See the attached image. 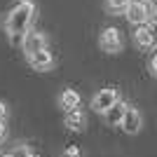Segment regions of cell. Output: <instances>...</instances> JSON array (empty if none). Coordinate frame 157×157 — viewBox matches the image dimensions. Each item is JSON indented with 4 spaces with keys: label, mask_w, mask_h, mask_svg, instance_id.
<instances>
[{
    "label": "cell",
    "mask_w": 157,
    "mask_h": 157,
    "mask_svg": "<svg viewBox=\"0 0 157 157\" xmlns=\"http://www.w3.org/2000/svg\"><path fill=\"white\" fill-rule=\"evenodd\" d=\"M33 17H35V5L31 0H21L10 10L7 14V21H5V31L10 33L12 42H21L24 45V38L28 33V26H31Z\"/></svg>",
    "instance_id": "cell-1"
},
{
    "label": "cell",
    "mask_w": 157,
    "mask_h": 157,
    "mask_svg": "<svg viewBox=\"0 0 157 157\" xmlns=\"http://www.w3.org/2000/svg\"><path fill=\"white\" fill-rule=\"evenodd\" d=\"M120 101V94L117 89H113V87H108V89H101V92L96 94V96L92 98V108L96 113H108L113 108V105Z\"/></svg>",
    "instance_id": "cell-2"
},
{
    "label": "cell",
    "mask_w": 157,
    "mask_h": 157,
    "mask_svg": "<svg viewBox=\"0 0 157 157\" xmlns=\"http://www.w3.org/2000/svg\"><path fill=\"white\" fill-rule=\"evenodd\" d=\"M120 47H122V35L115 26H108L101 31V49L108 54H115L120 52Z\"/></svg>",
    "instance_id": "cell-3"
},
{
    "label": "cell",
    "mask_w": 157,
    "mask_h": 157,
    "mask_svg": "<svg viewBox=\"0 0 157 157\" xmlns=\"http://www.w3.org/2000/svg\"><path fill=\"white\" fill-rule=\"evenodd\" d=\"M152 17L150 5H141V2H131V7L127 10V19L134 24V26H145Z\"/></svg>",
    "instance_id": "cell-4"
},
{
    "label": "cell",
    "mask_w": 157,
    "mask_h": 157,
    "mask_svg": "<svg viewBox=\"0 0 157 157\" xmlns=\"http://www.w3.org/2000/svg\"><path fill=\"white\" fill-rule=\"evenodd\" d=\"M40 49H47V35L40 33V31L26 33V38H24V52L31 56V54L40 52Z\"/></svg>",
    "instance_id": "cell-5"
},
{
    "label": "cell",
    "mask_w": 157,
    "mask_h": 157,
    "mask_svg": "<svg viewBox=\"0 0 157 157\" xmlns=\"http://www.w3.org/2000/svg\"><path fill=\"white\" fill-rule=\"evenodd\" d=\"M28 63H31L35 71H49L54 66V56H52L49 49H40V52H35V54L28 56Z\"/></svg>",
    "instance_id": "cell-6"
},
{
    "label": "cell",
    "mask_w": 157,
    "mask_h": 157,
    "mask_svg": "<svg viewBox=\"0 0 157 157\" xmlns=\"http://www.w3.org/2000/svg\"><path fill=\"white\" fill-rule=\"evenodd\" d=\"M127 110H129V105L124 103V101H117V103L113 105L108 113H103V117H105V124H110V127H117L122 124V120H124Z\"/></svg>",
    "instance_id": "cell-7"
},
{
    "label": "cell",
    "mask_w": 157,
    "mask_h": 157,
    "mask_svg": "<svg viewBox=\"0 0 157 157\" xmlns=\"http://www.w3.org/2000/svg\"><path fill=\"white\" fill-rule=\"evenodd\" d=\"M141 124H143L141 113H138L136 108H129V110H127V115H124V120H122V129H124L127 134H138Z\"/></svg>",
    "instance_id": "cell-8"
},
{
    "label": "cell",
    "mask_w": 157,
    "mask_h": 157,
    "mask_svg": "<svg viewBox=\"0 0 157 157\" xmlns=\"http://www.w3.org/2000/svg\"><path fill=\"white\" fill-rule=\"evenodd\" d=\"M59 103H61V108H63L66 113L78 110V105H80L78 92H73V89H63V92H61V96H59Z\"/></svg>",
    "instance_id": "cell-9"
},
{
    "label": "cell",
    "mask_w": 157,
    "mask_h": 157,
    "mask_svg": "<svg viewBox=\"0 0 157 157\" xmlns=\"http://www.w3.org/2000/svg\"><path fill=\"white\" fill-rule=\"evenodd\" d=\"M87 124V120L85 115H82V110H71V113H66V127L73 131H80V129H85Z\"/></svg>",
    "instance_id": "cell-10"
},
{
    "label": "cell",
    "mask_w": 157,
    "mask_h": 157,
    "mask_svg": "<svg viewBox=\"0 0 157 157\" xmlns=\"http://www.w3.org/2000/svg\"><path fill=\"white\" fill-rule=\"evenodd\" d=\"M134 40H136L138 47H152V45H155L152 33H150L148 26H136V31H134Z\"/></svg>",
    "instance_id": "cell-11"
},
{
    "label": "cell",
    "mask_w": 157,
    "mask_h": 157,
    "mask_svg": "<svg viewBox=\"0 0 157 157\" xmlns=\"http://www.w3.org/2000/svg\"><path fill=\"white\" fill-rule=\"evenodd\" d=\"M131 2H134V0H108L105 5H108V12H113V14H122V12L127 14Z\"/></svg>",
    "instance_id": "cell-12"
},
{
    "label": "cell",
    "mask_w": 157,
    "mask_h": 157,
    "mask_svg": "<svg viewBox=\"0 0 157 157\" xmlns=\"http://www.w3.org/2000/svg\"><path fill=\"white\" fill-rule=\"evenodd\" d=\"M148 28H150V33H152V40H155V45H157V19H152Z\"/></svg>",
    "instance_id": "cell-13"
},
{
    "label": "cell",
    "mask_w": 157,
    "mask_h": 157,
    "mask_svg": "<svg viewBox=\"0 0 157 157\" xmlns=\"http://www.w3.org/2000/svg\"><path fill=\"white\" fill-rule=\"evenodd\" d=\"M63 157H80V150L75 148V145H73V148H68V150L63 152Z\"/></svg>",
    "instance_id": "cell-14"
},
{
    "label": "cell",
    "mask_w": 157,
    "mask_h": 157,
    "mask_svg": "<svg viewBox=\"0 0 157 157\" xmlns=\"http://www.w3.org/2000/svg\"><path fill=\"white\" fill-rule=\"evenodd\" d=\"M150 71H152V75H157V52L152 54V59H150Z\"/></svg>",
    "instance_id": "cell-15"
},
{
    "label": "cell",
    "mask_w": 157,
    "mask_h": 157,
    "mask_svg": "<svg viewBox=\"0 0 157 157\" xmlns=\"http://www.w3.org/2000/svg\"><path fill=\"white\" fill-rule=\"evenodd\" d=\"M5 117H7V105L2 103V101H0V122H2Z\"/></svg>",
    "instance_id": "cell-16"
},
{
    "label": "cell",
    "mask_w": 157,
    "mask_h": 157,
    "mask_svg": "<svg viewBox=\"0 0 157 157\" xmlns=\"http://www.w3.org/2000/svg\"><path fill=\"white\" fill-rule=\"evenodd\" d=\"M5 136H7V124H5V120H2V122H0V141Z\"/></svg>",
    "instance_id": "cell-17"
},
{
    "label": "cell",
    "mask_w": 157,
    "mask_h": 157,
    "mask_svg": "<svg viewBox=\"0 0 157 157\" xmlns=\"http://www.w3.org/2000/svg\"><path fill=\"white\" fill-rule=\"evenodd\" d=\"M134 2H141V5H150V0H134Z\"/></svg>",
    "instance_id": "cell-18"
},
{
    "label": "cell",
    "mask_w": 157,
    "mask_h": 157,
    "mask_svg": "<svg viewBox=\"0 0 157 157\" xmlns=\"http://www.w3.org/2000/svg\"><path fill=\"white\" fill-rule=\"evenodd\" d=\"M150 5H152V7H155V10H157V0H150Z\"/></svg>",
    "instance_id": "cell-19"
},
{
    "label": "cell",
    "mask_w": 157,
    "mask_h": 157,
    "mask_svg": "<svg viewBox=\"0 0 157 157\" xmlns=\"http://www.w3.org/2000/svg\"><path fill=\"white\" fill-rule=\"evenodd\" d=\"M0 157H17V155H14V152H10V155H0Z\"/></svg>",
    "instance_id": "cell-20"
}]
</instances>
